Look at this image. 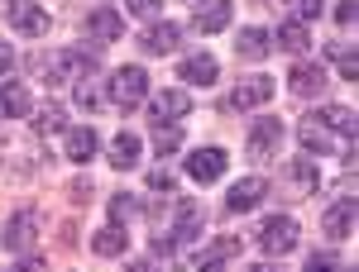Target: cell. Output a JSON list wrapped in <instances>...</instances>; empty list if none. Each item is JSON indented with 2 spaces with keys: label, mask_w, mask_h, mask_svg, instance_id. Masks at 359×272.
<instances>
[{
  "label": "cell",
  "mask_w": 359,
  "mask_h": 272,
  "mask_svg": "<svg viewBox=\"0 0 359 272\" xmlns=\"http://www.w3.org/2000/svg\"><path fill=\"white\" fill-rule=\"evenodd\" d=\"M144 96H149V72L135 67V62H130V67H120V72L111 77V86H106V101H111L115 110H135Z\"/></svg>",
  "instance_id": "obj_1"
},
{
  "label": "cell",
  "mask_w": 359,
  "mask_h": 272,
  "mask_svg": "<svg viewBox=\"0 0 359 272\" xmlns=\"http://www.w3.org/2000/svg\"><path fill=\"white\" fill-rule=\"evenodd\" d=\"M297 239H302V229H297V220L292 215H269L264 224H259V248L264 253H292L297 248Z\"/></svg>",
  "instance_id": "obj_2"
},
{
  "label": "cell",
  "mask_w": 359,
  "mask_h": 272,
  "mask_svg": "<svg viewBox=\"0 0 359 272\" xmlns=\"http://www.w3.org/2000/svg\"><path fill=\"white\" fill-rule=\"evenodd\" d=\"M297 138H302L306 153H316V158H326V153H335V148H340V134H335L321 115H306L302 124H297Z\"/></svg>",
  "instance_id": "obj_3"
},
{
  "label": "cell",
  "mask_w": 359,
  "mask_h": 272,
  "mask_svg": "<svg viewBox=\"0 0 359 272\" xmlns=\"http://www.w3.org/2000/svg\"><path fill=\"white\" fill-rule=\"evenodd\" d=\"M331 82V72L321 67V62H292V72H287V86H292V96H302V101H316L321 91Z\"/></svg>",
  "instance_id": "obj_4"
},
{
  "label": "cell",
  "mask_w": 359,
  "mask_h": 272,
  "mask_svg": "<svg viewBox=\"0 0 359 272\" xmlns=\"http://www.w3.org/2000/svg\"><path fill=\"white\" fill-rule=\"evenodd\" d=\"M278 143H283V120L264 115V120L249 124V158H273Z\"/></svg>",
  "instance_id": "obj_5"
},
{
  "label": "cell",
  "mask_w": 359,
  "mask_h": 272,
  "mask_svg": "<svg viewBox=\"0 0 359 272\" xmlns=\"http://www.w3.org/2000/svg\"><path fill=\"white\" fill-rule=\"evenodd\" d=\"M10 24L25 38H39V34H48V10L34 0H10Z\"/></svg>",
  "instance_id": "obj_6"
},
{
  "label": "cell",
  "mask_w": 359,
  "mask_h": 272,
  "mask_svg": "<svg viewBox=\"0 0 359 272\" xmlns=\"http://www.w3.org/2000/svg\"><path fill=\"white\" fill-rule=\"evenodd\" d=\"M187 110H192V101H187V91L168 86V91H158V96L149 101V120H154V124H172V120H182Z\"/></svg>",
  "instance_id": "obj_7"
},
{
  "label": "cell",
  "mask_w": 359,
  "mask_h": 272,
  "mask_svg": "<svg viewBox=\"0 0 359 272\" xmlns=\"http://www.w3.org/2000/svg\"><path fill=\"white\" fill-rule=\"evenodd\" d=\"M225 167H230V153L225 148H196L192 158H187V177L216 182V177H225Z\"/></svg>",
  "instance_id": "obj_8"
},
{
  "label": "cell",
  "mask_w": 359,
  "mask_h": 272,
  "mask_svg": "<svg viewBox=\"0 0 359 272\" xmlns=\"http://www.w3.org/2000/svg\"><path fill=\"white\" fill-rule=\"evenodd\" d=\"M177 43H182V29H177V24H168V20H158V24H149L144 34H139V48H144L149 57L172 53Z\"/></svg>",
  "instance_id": "obj_9"
},
{
  "label": "cell",
  "mask_w": 359,
  "mask_h": 272,
  "mask_svg": "<svg viewBox=\"0 0 359 272\" xmlns=\"http://www.w3.org/2000/svg\"><path fill=\"white\" fill-rule=\"evenodd\" d=\"M0 115H5V120H29V115H34V96H29L25 82L10 77V82L0 86Z\"/></svg>",
  "instance_id": "obj_10"
},
{
  "label": "cell",
  "mask_w": 359,
  "mask_h": 272,
  "mask_svg": "<svg viewBox=\"0 0 359 272\" xmlns=\"http://www.w3.org/2000/svg\"><path fill=\"white\" fill-rule=\"evenodd\" d=\"M269 96H273V82L259 72V77H245V82L230 91V106H235V110H259Z\"/></svg>",
  "instance_id": "obj_11"
},
{
  "label": "cell",
  "mask_w": 359,
  "mask_h": 272,
  "mask_svg": "<svg viewBox=\"0 0 359 272\" xmlns=\"http://www.w3.org/2000/svg\"><path fill=\"white\" fill-rule=\"evenodd\" d=\"M62 153L72 158V163H91L96 153H101V138H96V129H62Z\"/></svg>",
  "instance_id": "obj_12"
},
{
  "label": "cell",
  "mask_w": 359,
  "mask_h": 272,
  "mask_svg": "<svg viewBox=\"0 0 359 272\" xmlns=\"http://www.w3.org/2000/svg\"><path fill=\"white\" fill-rule=\"evenodd\" d=\"M264 196H269V182H264V177H240V182L230 187V196H225V206H230V210H254Z\"/></svg>",
  "instance_id": "obj_13"
},
{
  "label": "cell",
  "mask_w": 359,
  "mask_h": 272,
  "mask_svg": "<svg viewBox=\"0 0 359 272\" xmlns=\"http://www.w3.org/2000/svg\"><path fill=\"white\" fill-rule=\"evenodd\" d=\"M139 153H144V138H139L135 129H120V134L111 138V167H120V172L139 167Z\"/></svg>",
  "instance_id": "obj_14"
},
{
  "label": "cell",
  "mask_w": 359,
  "mask_h": 272,
  "mask_svg": "<svg viewBox=\"0 0 359 272\" xmlns=\"http://www.w3.org/2000/svg\"><path fill=\"white\" fill-rule=\"evenodd\" d=\"M230 0H201L196 5V20H192V29H201V34H221L225 24H230Z\"/></svg>",
  "instance_id": "obj_15"
},
{
  "label": "cell",
  "mask_w": 359,
  "mask_h": 272,
  "mask_svg": "<svg viewBox=\"0 0 359 272\" xmlns=\"http://www.w3.org/2000/svg\"><path fill=\"white\" fill-rule=\"evenodd\" d=\"M5 248H10V253H20V258L34 253V215H25V210H20V215H10V224H5Z\"/></svg>",
  "instance_id": "obj_16"
},
{
  "label": "cell",
  "mask_w": 359,
  "mask_h": 272,
  "mask_svg": "<svg viewBox=\"0 0 359 272\" xmlns=\"http://www.w3.org/2000/svg\"><path fill=\"white\" fill-rule=\"evenodd\" d=\"M321 229H326L331 239H350V234H355V201H350V196L335 201L331 210H326V220H321Z\"/></svg>",
  "instance_id": "obj_17"
},
{
  "label": "cell",
  "mask_w": 359,
  "mask_h": 272,
  "mask_svg": "<svg viewBox=\"0 0 359 272\" xmlns=\"http://www.w3.org/2000/svg\"><path fill=\"white\" fill-rule=\"evenodd\" d=\"M196 234H201V206L196 201H177V210H172V239L187 244Z\"/></svg>",
  "instance_id": "obj_18"
},
{
  "label": "cell",
  "mask_w": 359,
  "mask_h": 272,
  "mask_svg": "<svg viewBox=\"0 0 359 272\" xmlns=\"http://www.w3.org/2000/svg\"><path fill=\"white\" fill-rule=\"evenodd\" d=\"M216 72H221V67H216V57H211V53H192L187 62H177V77L192 82V86H211V82H216Z\"/></svg>",
  "instance_id": "obj_19"
},
{
  "label": "cell",
  "mask_w": 359,
  "mask_h": 272,
  "mask_svg": "<svg viewBox=\"0 0 359 272\" xmlns=\"http://www.w3.org/2000/svg\"><path fill=\"white\" fill-rule=\"evenodd\" d=\"M86 34H91L96 43H115V38L125 34V24H120L115 10H91V15H86Z\"/></svg>",
  "instance_id": "obj_20"
},
{
  "label": "cell",
  "mask_w": 359,
  "mask_h": 272,
  "mask_svg": "<svg viewBox=\"0 0 359 272\" xmlns=\"http://www.w3.org/2000/svg\"><path fill=\"white\" fill-rule=\"evenodd\" d=\"M125 244H130V239H125V224H101V229H96V239H91V248H96V253H101V258H120V253H125Z\"/></svg>",
  "instance_id": "obj_21"
},
{
  "label": "cell",
  "mask_w": 359,
  "mask_h": 272,
  "mask_svg": "<svg viewBox=\"0 0 359 272\" xmlns=\"http://www.w3.org/2000/svg\"><path fill=\"white\" fill-rule=\"evenodd\" d=\"M287 187L297 196H316V163L311 158H292L287 163Z\"/></svg>",
  "instance_id": "obj_22"
},
{
  "label": "cell",
  "mask_w": 359,
  "mask_h": 272,
  "mask_svg": "<svg viewBox=\"0 0 359 272\" xmlns=\"http://www.w3.org/2000/svg\"><path fill=\"white\" fill-rule=\"evenodd\" d=\"M101 96H106V91H101V77H91V72H86V77H77L72 101H77L82 110H101Z\"/></svg>",
  "instance_id": "obj_23"
},
{
  "label": "cell",
  "mask_w": 359,
  "mask_h": 272,
  "mask_svg": "<svg viewBox=\"0 0 359 272\" xmlns=\"http://www.w3.org/2000/svg\"><path fill=\"white\" fill-rule=\"evenodd\" d=\"M278 43H283L292 57H302L306 48H311V34H306V24H283L278 29Z\"/></svg>",
  "instance_id": "obj_24"
},
{
  "label": "cell",
  "mask_w": 359,
  "mask_h": 272,
  "mask_svg": "<svg viewBox=\"0 0 359 272\" xmlns=\"http://www.w3.org/2000/svg\"><path fill=\"white\" fill-rule=\"evenodd\" d=\"M34 129H39V134H62V129H67V110L62 106L39 110V115H34Z\"/></svg>",
  "instance_id": "obj_25"
},
{
  "label": "cell",
  "mask_w": 359,
  "mask_h": 272,
  "mask_svg": "<svg viewBox=\"0 0 359 272\" xmlns=\"http://www.w3.org/2000/svg\"><path fill=\"white\" fill-rule=\"evenodd\" d=\"M235 48H240V57H254V62H259V57L269 53V34H264V29H245Z\"/></svg>",
  "instance_id": "obj_26"
},
{
  "label": "cell",
  "mask_w": 359,
  "mask_h": 272,
  "mask_svg": "<svg viewBox=\"0 0 359 272\" xmlns=\"http://www.w3.org/2000/svg\"><path fill=\"white\" fill-rule=\"evenodd\" d=\"M111 215H115V224L135 220V215H139V196H130V191H120V196H111Z\"/></svg>",
  "instance_id": "obj_27"
},
{
  "label": "cell",
  "mask_w": 359,
  "mask_h": 272,
  "mask_svg": "<svg viewBox=\"0 0 359 272\" xmlns=\"http://www.w3.org/2000/svg\"><path fill=\"white\" fill-rule=\"evenodd\" d=\"M321 15V0H287V24H306Z\"/></svg>",
  "instance_id": "obj_28"
},
{
  "label": "cell",
  "mask_w": 359,
  "mask_h": 272,
  "mask_svg": "<svg viewBox=\"0 0 359 272\" xmlns=\"http://www.w3.org/2000/svg\"><path fill=\"white\" fill-rule=\"evenodd\" d=\"M177 143H182V129H172V124H158V134H154V148H158V153H172Z\"/></svg>",
  "instance_id": "obj_29"
},
{
  "label": "cell",
  "mask_w": 359,
  "mask_h": 272,
  "mask_svg": "<svg viewBox=\"0 0 359 272\" xmlns=\"http://www.w3.org/2000/svg\"><path fill=\"white\" fill-rule=\"evenodd\" d=\"M335 67H340V77H345V82H355V48H335Z\"/></svg>",
  "instance_id": "obj_30"
},
{
  "label": "cell",
  "mask_w": 359,
  "mask_h": 272,
  "mask_svg": "<svg viewBox=\"0 0 359 272\" xmlns=\"http://www.w3.org/2000/svg\"><path fill=\"white\" fill-rule=\"evenodd\" d=\"M335 268H340L335 253H311V258H306V272H335Z\"/></svg>",
  "instance_id": "obj_31"
},
{
  "label": "cell",
  "mask_w": 359,
  "mask_h": 272,
  "mask_svg": "<svg viewBox=\"0 0 359 272\" xmlns=\"http://www.w3.org/2000/svg\"><path fill=\"white\" fill-rule=\"evenodd\" d=\"M235 239H216V244H211V253H206V258H216V263H230V258H235Z\"/></svg>",
  "instance_id": "obj_32"
},
{
  "label": "cell",
  "mask_w": 359,
  "mask_h": 272,
  "mask_svg": "<svg viewBox=\"0 0 359 272\" xmlns=\"http://www.w3.org/2000/svg\"><path fill=\"white\" fill-rule=\"evenodd\" d=\"M335 24H340V29L355 24V0H340V5H335Z\"/></svg>",
  "instance_id": "obj_33"
},
{
  "label": "cell",
  "mask_w": 359,
  "mask_h": 272,
  "mask_svg": "<svg viewBox=\"0 0 359 272\" xmlns=\"http://www.w3.org/2000/svg\"><path fill=\"white\" fill-rule=\"evenodd\" d=\"M149 187H154V191H172V172H168V167H158V172L149 177Z\"/></svg>",
  "instance_id": "obj_34"
},
{
  "label": "cell",
  "mask_w": 359,
  "mask_h": 272,
  "mask_svg": "<svg viewBox=\"0 0 359 272\" xmlns=\"http://www.w3.org/2000/svg\"><path fill=\"white\" fill-rule=\"evenodd\" d=\"M135 15H158V0H125Z\"/></svg>",
  "instance_id": "obj_35"
},
{
  "label": "cell",
  "mask_w": 359,
  "mask_h": 272,
  "mask_svg": "<svg viewBox=\"0 0 359 272\" xmlns=\"http://www.w3.org/2000/svg\"><path fill=\"white\" fill-rule=\"evenodd\" d=\"M10 67H15V48H10V43H0V72H10Z\"/></svg>",
  "instance_id": "obj_36"
},
{
  "label": "cell",
  "mask_w": 359,
  "mask_h": 272,
  "mask_svg": "<svg viewBox=\"0 0 359 272\" xmlns=\"http://www.w3.org/2000/svg\"><path fill=\"white\" fill-rule=\"evenodd\" d=\"M15 272H39V263H34V258H20V263H15Z\"/></svg>",
  "instance_id": "obj_37"
},
{
  "label": "cell",
  "mask_w": 359,
  "mask_h": 272,
  "mask_svg": "<svg viewBox=\"0 0 359 272\" xmlns=\"http://www.w3.org/2000/svg\"><path fill=\"white\" fill-rule=\"evenodd\" d=\"M130 272H158V268H154V263H135Z\"/></svg>",
  "instance_id": "obj_38"
},
{
  "label": "cell",
  "mask_w": 359,
  "mask_h": 272,
  "mask_svg": "<svg viewBox=\"0 0 359 272\" xmlns=\"http://www.w3.org/2000/svg\"><path fill=\"white\" fill-rule=\"evenodd\" d=\"M249 272H283V268H269V263H259V268H249Z\"/></svg>",
  "instance_id": "obj_39"
}]
</instances>
